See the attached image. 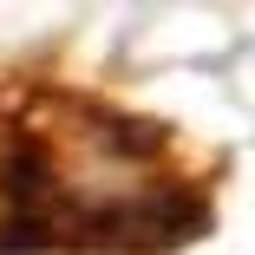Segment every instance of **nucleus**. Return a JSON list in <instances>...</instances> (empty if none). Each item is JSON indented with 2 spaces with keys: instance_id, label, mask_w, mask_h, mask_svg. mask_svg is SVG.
I'll return each instance as SVG.
<instances>
[{
  "instance_id": "obj_1",
  "label": "nucleus",
  "mask_w": 255,
  "mask_h": 255,
  "mask_svg": "<svg viewBox=\"0 0 255 255\" xmlns=\"http://www.w3.org/2000/svg\"><path fill=\"white\" fill-rule=\"evenodd\" d=\"M196 210L164 170V144L131 118L53 125L26 144L13 177V223L26 242L79 249H157L183 236Z\"/></svg>"
}]
</instances>
